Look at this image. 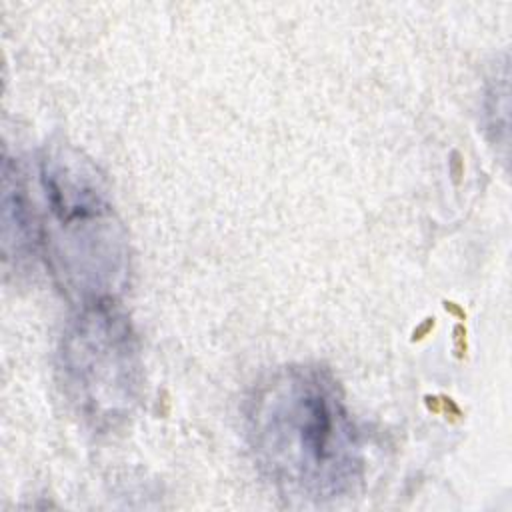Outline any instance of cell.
Returning <instances> with one entry per match:
<instances>
[{
  "label": "cell",
  "mask_w": 512,
  "mask_h": 512,
  "mask_svg": "<svg viewBox=\"0 0 512 512\" xmlns=\"http://www.w3.org/2000/svg\"><path fill=\"white\" fill-rule=\"evenodd\" d=\"M246 436L262 474L286 496L332 502L362 478V446L336 380L298 364L262 380L246 406Z\"/></svg>",
  "instance_id": "cell-1"
},
{
  "label": "cell",
  "mask_w": 512,
  "mask_h": 512,
  "mask_svg": "<svg viewBox=\"0 0 512 512\" xmlns=\"http://www.w3.org/2000/svg\"><path fill=\"white\" fill-rule=\"evenodd\" d=\"M40 184L54 274L80 306L114 300L126 282L128 244L96 168L76 150L54 146L40 160Z\"/></svg>",
  "instance_id": "cell-2"
},
{
  "label": "cell",
  "mask_w": 512,
  "mask_h": 512,
  "mask_svg": "<svg viewBox=\"0 0 512 512\" xmlns=\"http://www.w3.org/2000/svg\"><path fill=\"white\" fill-rule=\"evenodd\" d=\"M4 196H2V222H4V254L8 256L10 250L16 260L30 256L36 248V222L32 218L24 186L16 176L10 174V166L4 160Z\"/></svg>",
  "instance_id": "cell-4"
},
{
  "label": "cell",
  "mask_w": 512,
  "mask_h": 512,
  "mask_svg": "<svg viewBox=\"0 0 512 512\" xmlns=\"http://www.w3.org/2000/svg\"><path fill=\"white\" fill-rule=\"evenodd\" d=\"M58 370L68 402L92 428H116L134 412L142 390L138 340L114 300L80 306L62 334Z\"/></svg>",
  "instance_id": "cell-3"
}]
</instances>
